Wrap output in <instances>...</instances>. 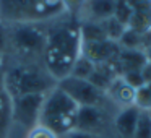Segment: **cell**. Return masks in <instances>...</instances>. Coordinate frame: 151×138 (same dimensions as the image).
Segmentation results:
<instances>
[{
  "label": "cell",
  "mask_w": 151,
  "mask_h": 138,
  "mask_svg": "<svg viewBox=\"0 0 151 138\" xmlns=\"http://www.w3.org/2000/svg\"><path fill=\"white\" fill-rule=\"evenodd\" d=\"M114 109L106 107H80L75 128L99 137L115 138L114 135Z\"/></svg>",
  "instance_id": "7"
},
{
  "label": "cell",
  "mask_w": 151,
  "mask_h": 138,
  "mask_svg": "<svg viewBox=\"0 0 151 138\" xmlns=\"http://www.w3.org/2000/svg\"><path fill=\"white\" fill-rule=\"evenodd\" d=\"M120 50V46L114 41H94V42H81V54L85 59H88L93 65L114 62L117 52Z\"/></svg>",
  "instance_id": "9"
},
{
  "label": "cell",
  "mask_w": 151,
  "mask_h": 138,
  "mask_svg": "<svg viewBox=\"0 0 151 138\" xmlns=\"http://www.w3.org/2000/svg\"><path fill=\"white\" fill-rule=\"evenodd\" d=\"M112 63L115 65L119 75H124L128 72H140L141 67L146 63V57H145L143 50L122 49L120 47Z\"/></svg>",
  "instance_id": "13"
},
{
  "label": "cell",
  "mask_w": 151,
  "mask_h": 138,
  "mask_svg": "<svg viewBox=\"0 0 151 138\" xmlns=\"http://www.w3.org/2000/svg\"><path fill=\"white\" fill-rule=\"evenodd\" d=\"M120 76H122V78H124L125 81H127L133 89L140 88V86L143 85V78H141L140 72H128V73H124V75H120Z\"/></svg>",
  "instance_id": "23"
},
{
  "label": "cell",
  "mask_w": 151,
  "mask_h": 138,
  "mask_svg": "<svg viewBox=\"0 0 151 138\" xmlns=\"http://www.w3.org/2000/svg\"><path fill=\"white\" fill-rule=\"evenodd\" d=\"M140 109L130 106L125 109H119L114 115V135L115 138H132L138 122Z\"/></svg>",
  "instance_id": "12"
},
{
  "label": "cell",
  "mask_w": 151,
  "mask_h": 138,
  "mask_svg": "<svg viewBox=\"0 0 151 138\" xmlns=\"http://www.w3.org/2000/svg\"><path fill=\"white\" fill-rule=\"evenodd\" d=\"M57 81L42 62H5L4 89L8 98L24 94H47Z\"/></svg>",
  "instance_id": "2"
},
{
  "label": "cell",
  "mask_w": 151,
  "mask_h": 138,
  "mask_svg": "<svg viewBox=\"0 0 151 138\" xmlns=\"http://www.w3.org/2000/svg\"><path fill=\"white\" fill-rule=\"evenodd\" d=\"M132 17H133V4H132V0H117L115 2V12H114L115 20H119L122 24L128 26Z\"/></svg>",
  "instance_id": "18"
},
{
  "label": "cell",
  "mask_w": 151,
  "mask_h": 138,
  "mask_svg": "<svg viewBox=\"0 0 151 138\" xmlns=\"http://www.w3.org/2000/svg\"><path fill=\"white\" fill-rule=\"evenodd\" d=\"M46 94H24L10 99V122L29 132L39 124V114Z\"/></svg>",
  "instance_id": "8"
},
{
  "label": "cell",
  "mask_w": 151,
  "mask_h": 138,
  "mask_svg": "<svg viewBox=\"0 0 151 138\" xmlns=\"http://www.w3.org/2000/svg\"><path fill=\"white\" fill-rule=\"evenodd\" d=\"M102 28H104V33H106V36H107V39L114 41V42H119V39H120L122 34L127 29V26L122 24L119 20H115L114 17L106 20V21H102Z\"/></svg>",
  "instance_id": "17"
},
{
  "label": "cell",
  "mask_w": 151,
  "mask_h": 138,
  "mask_svg": "<svg viewBox=\"0 0 151 138\" xmlns=\"http://www.w3.org/2000/svg\"><path fill=\"white\" fill-rule=\"evenodd\" d=\"M115 2L117 0H86L85 7L81 8L78 15V20L102 23V21L114 17Z\"/></svg>",
  "instance_id": "10"
},
{
  "label": "cell",
  "mask_w": 151,
  "mask_h": 138,
  "mask_svg": "<svg viewBox=\"0 0 151 138\" xmlns=\"http://www.w3.org/2000/svg\"><path fill=\"white\" fill-rule=\"evenodd\" d=\"M0 138H5V130H0Z\"/></svg>",
  "instance_id": "27"
},
{
  "label": "cell",
  "mask_w": 151,
  "mask_h": 138,
  "mask_svg": "<svg viewBox=\"0 0 151 138\" xmlns=\"http://www.w3.org/2000/svg\"><path fill=\"white\" fill-rule=\"evenodd\" d=\"M63 93L70 96L80 107H106V109H114L107 99L106 91L99 89L96 85H93L89 80L75 78V76H67L57 83Z\"/></svg>",
  "instance_id": "6"
},
{
  "label": "cell",
  "mask_w": 151,
  "mask_h": 138,
  "mask_svg": "<svg viewBox=\"0 0 151 138\" xmlns=\"http://www.w3.org/2000/svg\"><path fill=\"white\" fill-rule=\"evenodd\" d=\"M59 138H107V137H99V135L86 133V132H81V130H76V128H73L72 132H68V133L62 135V137H59Z\"/></svg>",
  "instance_id": "24"
},
{
  "label": "cell",
  "mask_w": 151,
  "mask_h": 138,
  "mask_svg": "<svg viewBox=\"0 0 151 138\" xmlns=\"http://www.w3.org/2000/svg\"><path fill=\"white\" fill-rule=\"evenodd\" d=\"M68 15L63 0H0V23H50Z\"/></svg>",
  "instance_id": "4"
},
{
  "label": "cell",
  "mask_w": 151,
  "mask_h": 138,
  "mask_svg": "<svg viewBox=\"0 0 151 138\" xmlns=\"http://www.w3.org/2000/svg\"><path fill=\"white\" fill-rule=\"evenodd\" d=\"M135 107L151 112V83H145L135 89Z\"/></svg>",
  "instance_id": "16"
},
{
  "label": "cell",
  "mask_w": 151,
  "mask_h": 138,
  "mask_svg": "<svg viewBox=\"0 0 151 138\" xmlns=\"http://www.w3.org/2000/svg\"><path fill=\"white\" fill-rule=\"evenodd\" d=\"M26 138H59V135H55L52 130H49L47 127L37 124L36 127H33L28 132Z\"/></svg>",
  "instance_id": "21"
},
{
  "label": "cell",
  "mask_w": 151,
  "mask_h": 138,
  "mask_svg": "<svg viewBox=\"0 0 151 138\" xmlns=\"http://www.w3.org/2000/svg\"><path fill=\"white\" fill-rule=\"evenodd\" d=\"M143 54L146 57L148 62H151V31L145 34V47H143Z\"/></svg>",
  "instance_id": "26"
},
{
  "label": "cell",
  "mask_w": 151,
  "mask_h": 138,
  "mask_svg": "<svg viewBox=\"0 0 151 138\" xmlns=\"http://www.w3.org/2000/svg\"><path fill=\"white\" fill-rule=\"evenodd\" d=\"M106 94L111 104L115 107V111L135 106V89L122 76H117L111 83V86L106 89Z\"/></svg>",
  "instance_id": "11"
},
{
  "label": "cell",
  "mask_w": 151,
  "mask_h": 138,
  "mask_svg": "<svg viewBox=\"0 0 151 138\" xmlns=\"http://www.w3.org/2000/svg\"><path fill=\"white\" fill-rule=\"evenodd\" d=\"M132 138H151V112L140 111L138 122Z\"/></svg>",
  "instance_id": "19"
},
{
  "label": "cell",
  "mask_w": 151,
  "mask_h": 138,
  "mask_svg": "<svg viewBox=\"0 0 151 138\" xmlns=\"http://www.w3.org/2000/svg\"><path fill=\"white\" fill-rule=\"evenodd\" d=\"M93 70H94V65H93V63L89 62L88 59H85V57L80 54V57L76 59V62H75V65H73V68H72V72H70L68 76L89 80V76H91Z\"/></svg>",
  "instance_id": "20"
},
{
  "label": "cell",
  "mask_w": 151,
  "mask_h": 138,
  "mask_svg": "<svg viewBox=\"0 0 151 138\" xmlns=\"http://www.w3.org/2000/svg\"><path fill=\"white\" fill-rule=\"evenodd\" d=\"M117 76H120V75L117 73V68H115V65L112 62L101 63V65H94V70H93L91 76H89V81L93 85H96L99 89L106 91Z\"/></svg>",
  "instance_id": "14"
},
{
  "label": "cell",
  "mask_w": 151,
  "mask_h": 138,
  "mask_svg": "<svg viewBox=\"0 0 151 138\" xmlns=\"http://www.w3.org/2000/svg\"><path fill=\"white\" fill-rule=\"evenodd\" d=\"M78 111L80 106L59 86H55L44 98L39 114V125H44L55 135L62 137L75 128Z\"/></svg>",
  "instance_id": "5"
},
{
  "label": "cell",
  "mask_w": 151,
  "mask_h": 138,
  "mask_svg": "<svg viewBox=\"0 0 151 138\" xmlns=\"http://www.w3.org/2000/svg\"><path fill=\"white\" fill-rule=\"evenodd\" d=\"M63 4H65V8H67V12H68V15L78 18L81 8L85 7V4H86V0H63Z\"/></svg>",
  "instance_id": "22"
},
{
  "label": "cell",
  "mask_w": 151,
  "mask_h": 138,
  "mask_svg": "<svg viewBox=\"0 0 151 138\" xmlns=\"http://www.w3.org/2000/svg\"><path fill=\"white\" fill-rule=\"evenodd\" d=\"M140 75H141V78H143V85L145 83H151V62L146 60V63H145L140 70Z\"/></svg>",
  "instance_id": "25"
},
{
  "label": "cell",
  "mask_w": 151,
  "mask_h": 138,
  "mask_svg": "<svg viewBox=\"0 0 151 138\" xmlns=\"http://www.w3.org/2000/svg\"><path fill=\"white\" fill-rule=\"evenodd\" d=\"M49 23H15L7 28L5 62H42Z\"/></svg>",
  "instance_id": "3"
},
{
  "label": "cell",
  "mask_w": 151,
  "mask_h": 138,
  "mask_svg": "<svg viewBox=\"0 0 151 138\" xmlns=\"http://www.w3.org/2000/svg\"><path fill=\"white\" fill-rule=\"evenodd\" d=\"M119 46L122 49H133V50H143L145 47V34L138 33L135 29L127 28L125 33L122 34V37L119 39Z\"/></svg>",
  "instance_id": "15"
},
{
  "label": "cell",
  "mask_w": 151,
  "mask_h": 138,
  "mask_svg": "<svg viewBox=\"0 0 151 138\" xmlns=\"http://www.w3.org/2000/svg\"><path fill=\"white\" fill-rule=\"evenodd\" d=\"M80 49L81 36L78 18L63 15L47 24L42 63L57 83L70 75L76 59L80 57Z\"/></svg>",
  "instance_id": "1"
}]
</instances>
